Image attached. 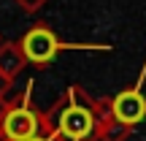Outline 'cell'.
<instances>
[{"label":"cell","mask_w":146,"mask_h":141,"mask_svg":"<svg viewBox=\"0 0 146 141\" xmlns=\"http://www.w3.org/2000/svg\"><path fill=\"white\" fill-rule=\"evenodd\" d=\"M35 128H38L35 114H30L27 109H16V111H11V114L5 117V122H3L5 136L14 138V141H25V138H30L33 133H35Z\"/></svg>","instance_id":"cell-2"},{"label":"cell","mask_w":146,"mask_h":141,"mask_svg":"<svg viewBox=\"0 0 146 141\" xmlns=\"http://www.w3.org/2000/svg\"><path fill=\"white\" fill-rule=\"evenodd\" d=\"M25 141H41V138H25Z\"/></svg>","instance_id":"cell-5"},{"label":"cell","mask_w":146,"mask_h":141,"mask_svg":"<svg viewBox=\"0 0 146 141\" xmlns=\"http://www.w3.org/2000/svg\"><path fill=\"white\" fill-rule=\"evenodd\" d=\"M114 114L119 117L122 122L133 125V122L143 120V114H146V100L141 98V92H135V90L122 92L119 98L114 100Z\"/></svg>","instance_id":"cell-3"},{"label":"cell","mask_w":146,"mask_h":141,"mask_svg":"<svg viewBox=\"0 0 146 141\" xmlns=\"http://www.w3.org/2000/svg\"><path fill=\"white\" fill-rule=\"evenodd\" d=\"M62 133L68 138H84L89 130H92V117H89L87 109H78V106H70L62 114V122H60Z\"/></svg>","instance_id":"cell-4"},{"label":"cell","mask_w":146,"mask_h":141,"mask_svg":"<svg viewBox=\"0 0 146 141\" xmlns=\"http://www.w3.org/2000/svg\"><path fill=\"white\" fill-rule=\"evenodd\" d=\"M22 49H25L27 60H33V63H46V60H52L54 52H57V38L49 30H43V27H35V30H30L25 35Z\"/></svg>","instance_id":"cell-1"}]
</instances>
